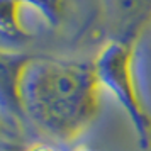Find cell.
Wrapping results in <instances>:
<instances>
[{"mask_svg": "<svg viewBox=\"0 0 151 151\" xmlns=\"http://www.w3.org/2000/svg\"><path fill=\"white\" fill-rule=\"evenodd\" d=\"M109 39L136 44L151 26V0H104Z\"/></svg>", "mask_w": 151, "mask_h": 151, "instance_id": "obj_3", "label": "cell"}, {"mask_svg": "<svg viewBox=\"0 0 151 151\" xmlns=\"http://www.w3.org/2000/svg\"><path fill=\"white\" fill-rule=\"evenodd\" d=\"M17 2L39 12V15L51 27L60 26L66 9V0H17Z\"/></svg>", "mask_w": 151, "mask_h": 151, "instance_id": "obj_5", "label": "cell"}, {"mask_svg": "<svg viewBox=\"0 0 151 151\" xmlns=\"http://www.w3.org/2000/svg\"><path fill=\"white\" fill-rule=\"evenodd\" d=\"M136 44L109 39L95 61V73L102 90H107L126 112L136 132L139 148H151V114L146 109L136 80Z\"/></svg>", "mask_w": 151, "mask_h": 151, "instance_id": "obj_2", "label": "cell"}, {"mask_svg": "<svg viewBox=\"0 0 151 151\" xmlns=\"http://www.w3.org/2000/svg\"><path fill=\"white\" fill-rule=\"evenodd\" d=\"M61 144H56L53 141H36L24 148V151H63Z\"/></svg>", "mask_w": 151, "mask_h": 151, "instance_id": "obj_6", "label": "cell"}, {"mask_svg": "<svg viewBox=\"0 0 151 151\" xmlns=\"http://www.w3.org/2000/svg\"><path fill=\"white\" fill-rule=\"evenodd\" d=\"M22 5L17 0H0V32L2 51L21 48L32 39V34L22 24Z\"/></svg>", "mask_w": 151, "mask_h": 151, "instance_id": "obj_4", "label": "cell"}, {"mask_svg": "<svg viewBox=\"0 0 151 151\" xmlns=\"http://www.w3.org/2000/svg\"><path fill=\"white\" fill-rule=\"evenodd\" d=\"M2 102L41 134L73 144L95 122L100 92L93 61L2 51Z\"/></svg>", "mask_w": 151, "mask_h": 151, "instance_id": "obj_1", "label": "cell"}]
</instances>
